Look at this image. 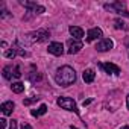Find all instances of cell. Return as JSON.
<instances>
[{"label": "cell", "instance_id": "obj_6", "mask_svg": "<svg viewBox=\"0 0 129 129\" xmlns=\"http://www.w3.org/2000/svg\"><path fill=\"white\" fill-rule=\"evenodd\" d=\"M103 8H105L106 11H112V12H115V14H120V12L126 11V9H124V8H126V3H124V2H114V3H106Z\"/></svg>", "mask_w": 129, "mask_h": 129}, {"label": "cell", "instance_id": "obj_9", "mask_svg": "<svg viewBox=\"0 0 129 129\" xmlns=\"http://www.w3.org/2000/svg\"><path fill=\"white\" fill-rule=\"evenodd\" d=\"M47 50H49V53H52V55H55V56H61V55L64 53V46H62V43L55 41V43H50V44H49Z\"/></svg>", "mask_w": 129, "mask_h": 129}, {"label": "cell", "instance_id": "obj_8", "mask_svg": "<svg viewBox=\"0 0 129 129\" xmlns=\"http://www.w3.org/2000/svg\"><path fill=\"white\" fill-rule=\"evenodd\" d=\"M112 47H114L112 40H109V38H103V40H100V41L97 43L96 50H97V52H108V50H111Z\"/></svg>", "mask_w": 129, "mask_h": 129}, {"label": "cell", "instance_id": "obj_14", "mask_svg": "<svg viewBox=\"0 0 129 129\" xmlns=\"http://www.w3.org/2000/svg\"><path fill=\"white\" fill-rule=\"evenodd\" d=\"M46 112H47V105H44V103H43V105H41L38 109H32V111H30V114H32L34 117H40V115H44Z\"/></svg>", "mask_w": 129, "mask_h": 129}, {"label": "cell", "instance_id": "obj_19", "mask_svg": "<svg viewBox=\"0 0 129 129\" xmlns=\"http://www.w3.org/2000/svg\"><path fill=\"white\" fill-rule=\"evenodd\" d=\"M14 78H21V69H20V66H15L14 67Z\"/></svg>", "mask_w": 129, "mask_h": 129}, {"label": "cell", "instance_id": "obj_25", "mask_svg": "<svg viewBox=\"0 0 129 129\" xmlns=\"http://www.w3.org/2000/svg\"><path fill=\"white\" fill-rule=\"evenodd\" d=\"M126 103H127V108H129V94H127V97H126Z\"/></svg>", "mask_w": 129, "mask_h": 129}, {"label": "cell", "instance_id": "obj_16", "mask_svg": "<svg viewBox=\"0 0 129 129\" xmlns=\"http://www.w3.org/2000/svg\"><path fill=\"white\" fill-rule=\"evenodd\" d=\"M11 88H12V91H14V93L20 94V93H23V91H24V84H21V82H14V84L11 85Z\"/></svg>", "mask_w": 129, "mask_h": 129}, {"label": "cell", "instance_id": "obj_7", "mask_svg": "<svg viewBox=\"0 0 129 129\" xmlns=\"http://www.w3.org/2000/svg\"><path fill=\"white\" fill-rule=\"evenodd\" d=\"M24 8H27L30 12H34V14H43V12H46V9H44V6H41V5H38V3H35V2H20Z\"/></svg>", "mask_w": 129, "mask_h": 129}, {"label": "cell", "instance_id": "obj_26", "mask_svg": "<svg viewBox=\"0 0 129 129\" xmlns=\"http://www.w3.org/2000/svg\"><path fill=\"white\" fill-rule=\"evenodd\" d=\"M121 129H129V126H123V127H121Z\"/></svg>", "mask_w": 129, "mask_h": 129}, {"label": "cell", "instance_id": "obj_11", "mask_svg": "<svg viewBox=\"0 0 129 129\" xmlns=\"http://www.w3.org/2000/svg\"><path fill=\"white\" fill-rule=\"evenodd\" d=\"M14 108H15L14 102H3L2 105H0V109H2L3 115H11L14 112Z\"/></svg>", "mask_w": 129, "mask_h": 129}, {"label": "cell", "instance_id": "obj_4", "mask_svg": "<svg viewBox=\"0 0 129 129\" xmlns=\"http://www.w3.org/2000/svg\"><path fill=\"white\" fill-rule=\"evenodd\" d=\"M99 67L102 69V70H105L108 75H114V76H118L120 73H121V70H120V67L118 66H115V64H112V62H106V64H99Z\"/></svg>", "mask_w": 129, "mask_h": 129}, {"label": "cell", "instance_id": "obj_21", "mask_svg": "<svg viewBox=\"0 0 129 129\" xmlns=\"http://www.w3.org/2000/svg\"><path fill=\"white\" fill-rule=\"evenodd\" d=\"M0 124H2V129H6V120L5 118H0Z\"/></svg>", "mask_w": 129, "mask_h": 129}, {"label": "cell", "instance_id": "obj_20", "mask_svg": "<svg viewBox=\"0 0 129 129\" xmlns=\"http://www.w3.org/2000/svg\"><path fill=\"white\" fill-rule=\"evenodd\" d=\"M9 129H17V121H15V120H11V124H9Z\"/></svg>", "mask_w": 129, "mask_h": 129}, {"label": "cell", "instance_id": "obj_10", "mask_svg": "<svg viewBox=\"0 0 129 129\" xmlns=\"http://www.w3.org/2000/svg\"><path fill=\"white\" fill-rule=\"evenodd\" d=\"M99 38H102V29L93 27V29L88 30V34H87V41H88V43H91V41H94V40H99Z\"/></svg>", "mask_w": 129, "mask_h": 129}, {"label": "cell", "instance_id": "obj_23", "mask_svg": "<svg viewBox=\"0 0 129 129\" xmlns=\"http://www.w3.org/2000/svg\"><path fill=\"white\" fill-rule=\"evenodd\" d=\"M118 15H121V17H129V12H127V11H123V12H120Z\"/></svg>", "mask_w": 129, "mask_h": 129}, {"label": "cell", "instance_id": "obj_24", "mask_svg": "<svg viewBox=\"0 0 129 129\" xmlns=\"http://www.w3.org/2000/svg\"><path fill=\"white\" fill-rule=\"evenodd\" d=\"M90 103H91V99H88V100H84V106H85V105H90Z\"/></svg>", "mask_w": 129, "mask_h": 129}, {"label": "cell", "instance_id": "obj_22", "mask_svg": "<svg viewBox=\"0 0 129 129\" xmlns=\"http://www.w3.org/2000/svg\"><path fill=\"white\" fill-rule=\"evenodd\" d=\"M21 129H32V126L27 124V123H23V124H21Z\"/></svg>", "mask_w": 129, "mask_h": 129}, {"label": "cell", "instance_id": "obj_1", "mask_svg": "<svg viewBox=\"0 0 129 129\" xmlns=\"http://www.w3.org/2000/svg\"><path fill=\"white\" fill-rule=\"evenodd\" d=\"M55 81L61 87H70V85H73L76 82V72L70 66H62V67H59L56 70Z\"/></svg>", "mask_w": 129, "mask_h": 129}, {"label": "cell", "instance_id": "obj_2", "mask_svg": "<svg viewBox=\"0 0 129 129\" xmlns=\"http://www.w3.org/2000/svg\"><path fill=\"white\" fill-rule=\"evenodd\" d=\"M50 38V32L47 29H38V30H34L27 35H24L23 38V43L26 44H34V43H43V41H47Z\"/></svg>", "mask_w": 129, "mask_h": 129}, {"label": "cell", "instance_id": "obj_27", "mask_svg": "<svg viewBox=\"0 0 129 129\" xmlns=\"http://www.w3.org/2000/svg\"><path fill=\"white\" fill-rule=\"evenodd\" d=\"M70 129H78V127H75V126H72V127H70Z\"/></svg>", "mask_w": 129, "mask_h": 129}, {"label": "cell", "instance_id": "obj_13", "mask_svg": "<svg viewBox=\"0 0 129 129\" xmlns=\"http://www.w3.org/2000/svg\"><path fill=\"white\" fill-rule=\"evenodd\" d=\"M82 78H84V81H85L87 84H91V82L94 81V78H96V73H94V70H91V69H87V70L84 72Z\"/></svg>", "mask_w": 129, "mask_h": 129}, {"label": "cell", "instance_id": "obj_15", "mask_svg": "<svg viewBox=\"0 0 129 129\" xmlns=\"http://www.w3.org/2000/svg\"><path fill=\"white\" fill-rule=\"evenodd\" d=\"M12 76H14V69H12V66L3 67V78H5V79H12Z\"/></svg>", "mask_w": 129, "mask_h": 129}, {"label": "cell", "instance_id": "obj_18", "mask_svg": "<svg viewBox=\"0 0 129 129\" xmlns=\"http://www.w3.org/2000/svg\"><path fill=\"white\" fill-rule=\"evenodd\" d=\"M40 100V97H30V99H24V102H23V105H32L34 102H38Z\"/></svg>", "mask_w": 129, "mask_h": 129}, {"label": "cell", "instance_id": "obj_5", "mask_svg": "<svg viewBox=\"0 0 129 129\" xmlns=\"http://www.w3.org/2000/svg\"><path fill=\"white\" fill-rule=\"evenodd\" d=\"M67 46H69V55H75V53H79L81 52V49L84 47V44L79 41V40H75V38H72V40H69L67 41Z\"/></svg>", "mask_w": 129, "mask_h": 129}, {"label": "cell", "instance_id": "obj_17", "mask_svg": "<svg viewBox=\"0 0 129 129\" xmlns=\"http://www.w3.org/2000/svg\"><path fill=\"white\" fill-rule=\"evenodd\" d=\"M112 23H114V27H115V29H123V30H124V29H127L126 23H124L123 20H120V18H115Z\"/></svg>", "mask_w": 129, "mask_h": 129}, {"label": "cell", "instance_id": "obj_3", "mask_svg": "<svg viewBox=\"0 0 129 129\" xmlns=\"http://www.w3.org/2000/svg\"><path fill=\"white\" fill-rule=\"evenodd\" d=\"M56 103L62 108V109H67V111H73L75 114H79V109H78V105L73 99L70 97H58Z\"/></svg>", "mask_w": 129, "mask_h": 129}, {"label": "cell", "instance_id": "obj_12", "mask_svg": "<svg viewBox=\"0 0 129 129\" xmlns=\"http://www.w3.org/2000/svg\"><path fill=\"white\" fill-rule=\"evenodd\" d=\"M69 30H70V34H72V37H73L75 40H79V41H81V38H84V30H82V27H79V26H70Z\"/></svg>", "mask_w": 129, "mask_h": 129}]
</instances>
